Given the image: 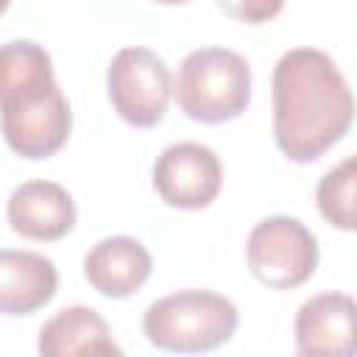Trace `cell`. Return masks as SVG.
I'll list each match as a JSON object with an SVG mask.
<instances>
[{"instance_id":"12","label":"cell","mask_w":357,"mask_h":357,"mask_svg":"<svg viewBox=\"0 0 357 357\" xmlns=\"http://www.w3.org/2000/svg\"><path fill=\"white\" fill-rule=\"evenodd\" d=\"M39 354L73 357V354H120L109 324L92 307H64L39 329Z\"/></svg>"},{"instance_id":"11","label":"cell","mask_w":357,"mask_h":357,"mask_svg":"<svg viewBox=\"0 0 357 357\" xmlns=\"http://www.w3.org/2000/svg\"><path fill=\"white\" fill-rule=\"evenodd\" d=\"M59 290L56 265L36 251H0V310L6 315H33Z\"/></svg>"},{"instance_id":"2","label":"cell","mask_w":357,"mask_h":357,"mask_svg":"<svg viewBox=\"0 0 357 357\" xmlns=\"http://www.w3.org/2000/svg\"><path fill=\"white\" fill-rule=\"evenodd\" d=\"M3 137L22 159H47L70 137L73 112L53 78L50 53L31 42L14 39L0 53Z\"/></svg>"},{"instance_id":"5","label":"cell","mask_w":357,"mask_h":357,"mask_svg":"<svg viewBox=\"0 0 357 357\" xmlns=\"http://www.w3.org/2000/svg\"><path fill=\"white\" fill-rule=\"evenodd\" d=\"M245 259L251 276L265 287L293 290L315 273L318 240L298 218L271 215L251 229Z\"/></svg>"},{"instance_id":"6","label":"cell","mask_w":357,"mask_h":357,"mask_svg":"<svg viewBox=\"0 0 357 357\" xmlns=\"http://www.w3.org/2000/svg\"><path fill=\"white\" fill-rule=\"evenodd\" d=\"M106 92L120 120L134 128H153L162 123L173 95L170 70L148 47H123L106 70Z\"/></svg>"},{"instance_id":"10","label":"cell","mask_w":357,"mask_h":357,"mask_svg":"<svg viewBox=\"0 0 357 357\" xmlns=\"http://www.w3.org/2000/svg\"><path fill=\"white\" fill-rule=\"evenodd\" d=\"M148 248L128 234H114L98 240L84 257V276L95 293L103 298H128L151 276Z\"/></svg>"},{"instance_id":"4","label":"cell","mask_w":357,"mask_h":357,"mask_svg":"<svg viewBox=\"0 0 357 357\" xmlns=\"http://www.w3.org/2000/svg\"><path fill=\"white\" fill-rule=\"evenodd\" d=\"M237 321V307L226 296L215 290H178L145 310L142 332L156 349L195 354L229 343Z\"/></svg>"},{"instance_id":"15","label":"cell","mask_w":357,"mask_h":357,"mask_svg":"<svg viewBox=\"0 0 357 357\" xmlns=\"http://www.w3.org/2000/svg\"><path fill=\"white\" fill-rule=\"evenodd\" d=\"M153 3H162V6H181V3H187V0H153Z\"/></svg>"},{"instance_id":"13","label":"cell","mask_w":357,"mask_h":357,"mask_svg":"<svg viewBox=\"0 0 357 357\" xmlns=\"http://www.w3.org/2000/svg\"><path fill=\"white\" fill-rule=\"evenodd\" d=\"M315 204L329 226L357 231V156L343 159L321 176Z\"/></svg>"},{"instance_id":"14","label":"cell","mask_w":357,"mask_h":357,"mask_svg":"<svg viewBox=\"0 0 357 357\" xmlns=\"http://www.w3.org/2000/svg\"><path fill=\"white\" fill-rule=\"evenodd\" d=\"M215 3L226 17H231L237 22H245V25L268 22L284 6V0H215Z\"/></svg>"},{"instance_id":"1","label":"cell","mask_w":357,"mask_h":357,"mask_svg":"<svg viewBox=\"0 0 357 357\" xmlns=\"http://www.w3.org/2000/svg\"><path fill=\"white\" fill-rule=\"evenodd\" d=\"M273 139L298 165H310L343 139L354 120V95L329 53L284 50L273 67Z\"/></svg>"},{"instance_id":"7","label":"cell","mask_w":357,"mask_h":357,"mask_svg":"<svg viewBox=\"0 0 357 357\" xmlns=\"http://www.w3.org/2000/svg\"><path fill=\"white\" fill-rule=\"evenodd\" d=\"M223 187V165L218 153L201 142H173L153 165V190L167 206L204 209Z\"/></svg>"},{"instance_id":"9","label":"cell","mask_w":357,"mask_h":357,"mask_svg":"<svg viewBox=\"0 0 357 357\" xmlns=\"http://www.w3.org/2000/svg\"><path fill=\"white\" fill-rule=\"evenodd\" d=\"M6 215L17 234L39 243H53L73 231L75 201L61 184L31 178L14 187L6 204Z\"/></svg>"},{"instance_id":"8","label":"cell","mask_w":357,"mask_h":357,"mask_svg":"<svg viewBox=\"0 0 357 357\" xmlns=\"http://www.w3.org/2000/svg\"><path fill=\"white\" fill-rule=\"evenodd\" d=\"M296 349L307 357L357 354V301L346 293H318L307 298L293 321Z\"/></svg>"},{"instance_id":"3","label":"cell","mask_w":357,"mask_h":357,"mask_svg":"<svg viewBox=\"0 0 357 357\" xmlns=\"http://www.w3.org/2000/svg\"><path fill=\"white\" fill-rule=\"evenodd\" d=\"M173 95L190 120L206 126L229 123L251 103V67L234 50L198 47L184 56Z\"/></svg>"}]
</instances>
